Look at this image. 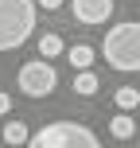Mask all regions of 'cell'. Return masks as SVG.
<instances>
[{
	"mask_svg": "<svg viewBox=\"0 0 140 148\" xmlns=\"http://www.w3.org/2000/svg\"><path fill=\"white\" fill-rule=\"evenodd\" d=\"M101 55L113 70H125V74H136L140 70V23L136 20H125L117 27H109L101 43Z\"/></svg>",
	"mask_w": 140,
	"mask_h": 148,
	"instance_id": "cell-1",
	"label": "cell"
},
{
	"mask_svg": "<svg viewBox=\"0 0 140 148\" xmlns=\"http://www.w3.org/2000/svg\"><path fill=\"white\" fill-rule=\"evenodd\" d=\"M35 31V0H0V51H16Z\"/></svg>",
	"mask_w": 140,
	"mask_h": 148,
	"instance_id": "cell-2",
	"label": "cell"
},
{
	"mask_svg": "<svg viewBox=\"0 0 140 148\" xmlns=\"http://www.w3.org/2000/svg\"><path fill=\"white\" fill-rule=\"evenodd\" d=\"M27 148H101V140L78 121H51L39 133H31Z\"/></svg>",
	"mask_w": 140,
	"mask_h": 148,
	"instance_id": "cell-3",
	"label": "cell"
},
{
	"mask_svg": "<svg viewBox=\"0 0 140 148\" xmlns=\"http://www.w3.org/2000/svg\"><path fill=\"white\" fill-rule=\"evenodd\" d=\"M16 82H20V94L47 97V94H55V86H59V74H55V66L47 59H35V62H23V66H20Z\"/></svg>",
	"mask_w": 140,
	"mask_h": 148,
	"instance_id": "cell-4",
	"label": "cell"
},
{
	"mask_svg": "<svg viewBox=\"0 0 140 148\" xmlns=\"http://www.w3.org/2000/svg\"><path fill=\"white\" fill-rule=\"evenodd\" d=\"M78 23H105L113 16V0H70Z\"/></svg>",
	"mask_w": 140,
	"mask_h": 148,
	"instance_id": "cell-5",
	"label": "cell"
},
{
	"mask_svg": "<svg viewBox=\"0 0 140 148\" xmlns=\"http://www.w3.org/2000/svg\"><path fill=\"white\" fill-rule=\"evenodd\" d=\"M66 59H70L74 70H89V62H94V47H89V43H74V47H66Z\"/></svg>",
	"mask_w": 140,
	"mask_h": 148,
	"instance_id": "cell-6",
	"label": "cell"
},
{
	"mask_svg": "<svg viewBox=\"0 0 140 148\" xmlns=\"http://www.w3.org/2000/svg\"><path fill=\"white\" fill-rule=\"evenodd\" d=\"M62 51H66V47H62V39L55 35V31H47V35H39V59H47V62H51V59H59Z\"/></svg>",
	"mask_w": 140,
	"mask_h": 148,
	"instance_id": "cell-7",
	"label": "cell"
},
{
	"mask_svg": "<svg viewBox=\"0 0 140 148\" xmlns=\"http://www.w3.org/2000/svg\"><path fill=\"white\" fill-rule=\"evenodd\" d=\"M97 74L94 70H74V94H82V97H89V94H97Z\"/></svg>",
	"mask_w": 140,
	"mask_h": 148,
	"instance_id": "cell-8",
	"label": "cell"
},
{
	"mask_svg": "<svg viewBox=\"0 0 140 148\" xmlns=\"http://www.w3.org/2000/svg\"><path fill=\"white\" fill-rule=\"evenodd\" d=\"M109 133H113V136H117V140H128V136H132V133H136V121H132V117H128V113H117V117H113V121H109Z\"/></svg>",
	"mask_w": 140,
	"mask_h": 148,
	"instance_id": "cell-9",
	"label": "cell"
},
{
	"mask_svg": "<svg viewBox=\"0 0 140 148\" xmlns=\"http://www.w3.org/2000/svg\"><path fill=\"white\" fill-rule=\"evenodd\" d=\"M27 140H31V133L23 121H8L4 125V144H27Z\"/></svg>",
	"mask_w": 140,
	"mask_h": 148,
	"instance_id": "cell-10",
	"label": "cell"
},
{
	"mask_svg": "<svg viewBox=\"0 0 140 148\" xmlns=\"http://www.w3.org/2000/svg\"><path fill=\"white\" fill-rule=\"evenodd\" d=\"M113 97H117L121 113H132L136 105H140V90H132V86H121V90H117V94H113Z\"/></svg>",
	"mask_w": 140,
	"mask_h": 148,
	"instance_id": "cell-11",
	"label": "cell"
},
{
	"mask_svg": "<svg viewBox=\"0 0 140 148\" xmlns=\"http://www.w3.org/2000/svg\"><path fill=\"white\" fill-rule=\"evenodd\" d=\"M8 109H12V97H8V94H0V117H4Z\"/></svg>",
	"mask_w": 140,
	"mask_h": 148,
	"instance_id": "cell-12",
	"label": "cell"
},
{
	"mask_svg": "<svg viewBox=\"0 0 140 148\" xmlns=\"http://www.w3.org/2000/svg\"><path fill=\"white\" fill-rule=\"evenodd\" d=\"M59 4H62V0H39V8H47V12H55Z\"/></svg>",
	"mask_w": 140,
	"mask_h": 148,
	"instance_id": "cell-13",
	"label": "cell"
}]
</instances>
